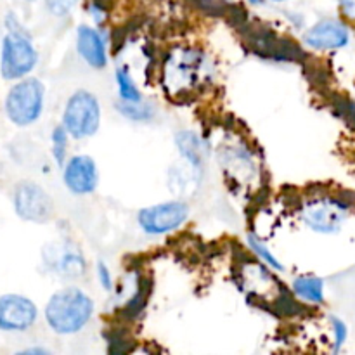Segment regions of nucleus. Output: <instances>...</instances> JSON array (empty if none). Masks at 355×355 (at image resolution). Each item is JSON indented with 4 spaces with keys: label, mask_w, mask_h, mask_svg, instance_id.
Wrapping results in <instances>:
<instances>
[{
    "label": "nucleus",
    "mask_w": 355,
    "mask_h": 355,
    "mask_svg": "<svg viewBox=\"0 0 355 355\" xmlns=\"http://www.w3.org/2000/svg\"><path fill=\"white\" fill-rule=\"evenodd\" d=\"M347 218V205L333 198L307 201L302 208V220L315 232H336Z\"/></svg>",
    "instance_id": "0eeeda50"
},
{
    "label": "nucleus",
    "mask_w": 355,
    "mask_h": 355,
    "mask_svg": "<svg viewBox=\"0 0 355 355\" xmlns=\"http://www.w3.org/2000/svg\"><path fill=\"white\" fill-rule=\"evenodd\" d=\"M116 85H118V92H120L121 101H128V103L142 101L141 90H139V87L135 85L134 78H132L127 66H120V68L116 69Z\"/></svg>",
    "instance_id": "2eb2a0df"
},
{
    "label": "nucleus",
    "mask_w": 355,
    "mask_h": 355,
    "mask_svg": "<svg viewBox=\"0 0 355 355\" xmlns=\"http://www.w3.org/2000/svg\"><path fill=\"white\" fill-rule=\"evenodd\" d=\"M14 211L21 220L45 224L54 215V201L47 191L31 180H23L16 186L12 196Z\"/></svg>",
    "instance_id": "39448f33"
},
{
    "label": "nucleus",
    "mask_w": 355,
    "mask_h": 355,
    "mask_svg": "<svg viewBox=\"0 0 355 355\" xmlns=\"http://www.w3.org/2000/svg\"><path fill=\"white\" fill-rule=\"evenodd\" d=\"M248 2H252V3H259L260 0H248Z\"/></svg>",
    "instance_id": "b1692460"
},
{
    "label": "nucleus",
    "mask_w": 355,
    "mask_h": 355,
    "mask_svg": "<svg viewBox=\"0 0 355 355\" xmlns=\"http://www.w3.org/2000/svg\"><path fill=\"white\" fill-rule=\"evenodd\" d=\"M246 239H248V246L253 250V253H255L260 260H263V262L269 267H272L274 270H283V263L277 260V257L270 252L269 246H267L262 239L257 238V236L253 234H250Z\"/></svg>",
    "instance_id": "f3484780"
},
{
    "label": "nucleus",
    "mask_w": 355,
    "mask_h": 355,
    "mask_svg": "<svg viewBox=\"0 0 355 355\" xmlns=\"http://www.w3.org/2000/svg\"><path fill=\"white\" fill-rule=\"evenodd\" d=\"M92 314V298L80 288L55 291L45 305V321L58 335H75L89 324Z\"/></svg>",
    "instance_id": "f257e3e1"
},
{
    "label": "nucleus",
    "mask_w": 355,
    "mask_h": 355,
    "mask_svg": "<svg viewBox=\"0 0 355 355\" xmlns=\"http://www.w3.org/2000/svg\"><path fill=\"white\" fill-rule=\"evenodd\" d=\"M118 111H120L123 116L130 118L134 121H144L149 120L153 116V107L149 104H144L142 101H135V103H128V101H121L118 103Z\"/></svg>",
    "instance_id": "dca6fc26"
},
{
    "label": "nucleus",
    "mask_w": 355,
    "mask_h": 355,
    "mask_svg": "<svg viewBox=\"0 0 355 355\" xmlns=\"http://www.w3.org/2000/svg\"><path fill=\"white\" fill-rule=\"evenodd\" d=\"M340 9L349 19L355 21V0H340Z\"/></svg>",
    "instance_id": "4be33fe9"
},
{
    "label": "nucleus",
    "mask_w": 355,
    "mask_h": 355,
    "mask_svg": "<svg viewBox=\"0 0 355 355\" xmlns=\"http://www.w3.org/2000/svg\"><path fill=\"white\" fill-rule=\"evenodd\" d=\"M101 106L94 94L76 90L66 101L62 111V127L73 139H87L99 130Z\"/></svg>",
    "instance_id": "20e7f679"
},
{
    "label": "nucleus",
    "mask_w": 355,
    "mask_h": 355,
    "mask_svg": "<svg viewBox=\"0 0 355 355\" xmlns=\"http://www.w3.org/2000/svg\"><path fill=\"white\" fill-rule=\"evenodd\" d=\"M24 354H47V350H44V349H31V350H24Z\"/></svg>",
    "instance_id": "5701e85b"
},
{
    "label": "nucleus",
    "mask_w": 355,
    "mask_h": 355,
    "mask_svg": "<svg viewBox=\"0 0 355 355\" xmlns=\"http://www.w3.org/2000/svg\"><path fill=\"white\" fill-rule=\"evenodd\" d=\"M97 277L101 281V286L104 290H111L113 288V279H111V272L104 262H97Z\"/></svg>",
    "instance_id": "412c9836"
},
{
    "label": "nucleus",
    "mask_w": 355,
    "mask_h": 355,
    "mask_svg": "<svg viewBox=\"0 0 355 355\" xmlns=\"http://www.w3.org/2000/svg\"><path fill=\"white\" fill-rule=\"evenodd\" d=\"M175 142L180 155L186 159H189V163H193L196 166L203 163L205 148L203 142H201V139L198 135H194L193 132H180L175 137Z\"/></svg>",
    "instance_id": "4468645a"
},
{
    "label": "nucleus",
    "mask_w": 355,
    "mask_h": 355,
    "mask_svg": "<svg viewBox=\"0 0 355 355\" xmlns=\"http://www.w3.org/2000/svg\"><path fill=\"white\" fill-rule=\"evenodd\" d=\"M62 180H64V186L68 187L69 193L78 194V196L94 193L97 182H99L96 162L87 155L73 156L64 165Z\"/></svg>",
    "instance_id": "9d476101"
},
{
    "label": "nucleus",
    "mask_w": 355,
    "mask_h": 355,
    "mask_svg": "<svg viewBox=\"0 0 355 355\" xmlns=\"http://www.w3.org/2000/svg\"><path fill=\"white\" fill-rule=\"evenodd\" d=\"M23 2H28V3H31V2H37V0H23Z\"/></svg>",
    "instance_id": "393cba45"
},
{
    "label": "nucleus",
    "mask_w": 355,
    "mask_h": 355,
    "mask_svg": "<svg viewBox=\"0 0 355 355\" xmlns=\"http://www.w3.org/2000/svg\"><path fill=\"white\" fill-rule=\"evenodd\" d=\"M75 6L76 0H45V7H47L49 12L58 17L68 16Z\"/></svg>",
    "instance_id": "6ab92c4d"
},
{
    "label": "nucleus",
    "mask_w": 355,
    "mask_h": 355,
    "mask_svg": "<svg viewBox=\"0 0 355 355\" xmlns=\"http://www.w3.org/2000/svg\"><path fill=\"white\" fill-rule=\"evenodd\" d=\"M6 30L0 51V75L3 80H21L35 69L38 52L14 12L6 14Z\"/></svg>",
    "instance_id": "f03ea898"
},
{
    "label": "nucleus",
    "mask_w": 355,
    "mask_h": 355,
    "mask_svg": "<svg viewBox=\"0 0 355 355\" xmlns=\"http://www.w3.org/2000/svg\"><path fill=\"white\" fill-rule=\"evenodd\" d=\"M349 28L335 19H326L305 31L304 42L315 51L342 49L349 44Z\"/></svg>",
    "instance_id": "9b49d317"
},
{
    "label": "nucleus",
    "mask_w": 355,
    "mask_h": 355,
    "mask_svg": "<svg viewBox=\"0 0 355 355\" xmlns=\"http://www.w3.org/2000/svg\"><path fill=\"white\" fill-rule=\"evenodd\" d=\"M272 2H288V0H272Z\"/></svg>",
    "instance_id": "a878e982"
},
{
    "label": "nucleus",
    "mask_w": 355,
    "mask_h": 355,
    "mask_svg": "<svg viewBox=\"0 0 355 355\" xmlns=\"http://www.w3.org/2000/svg\"><path fill=\"white\" fill-rule=\"evenodd\" d=\"M246 40L250 42V47L262 55H270L274 59H286V61H295V59L304 58V52L298 45L291 40L277 37L267 28L253 26L245 30Z\"/></svg>",
    "instance_id": "1a4fd4ad"
},
{
    "label": "nucleus",
    "mask_w": 355,
    "mask_h": 355,
    "mask_svg": "<svg viewBox=\"0 0 355 355\" xmlns=\"http://www.w3.org/2000/svg\"><path fill=\"white\" fill-rule=\"evenodd\" d=\"M331 322H333V331H335V352H338V350L342 349L343 343H345L349 331H347V326L342 319L331 318Z\"/></svg>",
    "instance_id": "aec40b11"
},
{
    "label": "nucleus",
    "mask_w": 355,
    "mask_h": 355,
    "mask_svg": "<svg viewBox=\"0 0 355 355\" xmlns=\"http://www.w3.org/2000/svg\"><path fill=\"white\" fill-rule=\"evenodd\" d=\"M189 217V207L182 201H165L139 211L137 222L146 234L162 236L179 229Z\"/></svg>",
    "instance_id": "423d86ee"
},
{
    "label": "nucleus",
    "mask_w": 355,
    "mask_h": 355,
    "mask_svg": "<svg viewBox=\"0 0 355 355\" xmlns=\"http://www.w3.org/2000/svg\"><path fill=\"white\" fill-rule=\"evenodd\" d=\"M38 318L37 305L17 293L0 297V331L21 333L30 329Z\"/></svg>",
    "instance_id": "6e6552de"
},
{
    "label": "nucleus",
    "mask_w": 355,
    "mask_h": 355,
    "mask_svg": "<svg viewBox=\"0 0 355 355\" xmlns=\"http://www.w3.org/2000/svg\"><path fill=\"white\" fill-rule=\"evenodd\" d=\"M45 87L38 78H21L14 83L3 101V110L10 123L16 127L33 125L42 116Z\"/></svg>",
    "instance_id": "7ed1b4c3"
},
{
    "label": "nucleus",
    "mask_w": 355,
    "mask_h": 355,
    "mask_svg": "<svg viewBox=\"0 0 355 355\" xmlns=\"http://www.w3.org/2000/svg\"><path fill=\"white\" fill-rule=\"evenodd\" d=\"M76 51L90 68L103 69L107 62V52L104 38L96 28L82 24L76 30Z\"/></svg>",
    "instance_id": "f8f14e48"
},
{
    "label": "nucleus",
    "mask_w": 355,
    "mask_h": 355,
    "mask_svg": "<svg viewBox=\"0 0 355 355\" xmlns=\"http://www.w3.org/2000/svg\"><path fill=\"white\" fill-rule=\"evenodd\" d=\"M66 146H68V132L62 125H59V127L54 128V134H52V155H54L55 162L59 165H64Z\"/></svg>",
    "instance_id": "a211bd4d"
},
{
    "label": "nucleus",
    "mask_w": 355,
    "mask_h": 355,
    "mask_svg": "<svg viewBox=\"0 0 355 355\" xmlns=\"http://www.w3.org/2000/svg\"><path fill=\"white\" fill-rule=\"evenodd\" d=\"M293 291L298 298L311 304L324 302V283L315 276H300L293 281Z\"/></svg>",
    "instance_id": "ddd939ff"
}]
</instances>
